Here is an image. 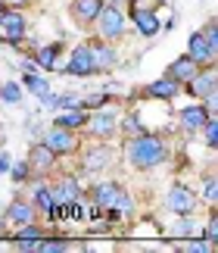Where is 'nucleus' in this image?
<instances>
[{"label":"nucleus","mask_w":218,"mask_h":253,"mask_svg":"<svg viewBox=\"0 0 218 253\" xmlns=\"http://www.w3.org/2000/svg\"><path fill=\"white\" fill-rule=\"evenodd\" d=\"M125 157H128V163H131L137 172H150V169L162 166V163L168 160V147H165V141L159 138V134L141 131V134H134V138L128 141Z\"/></svg>","instance_id":"nucleus-1"},{"label":"nucleus","mask_w":218,"mask_h":253,"mask_svg":"<svg viewBox=\"0 0 218 253\" xmlns=\"http://www.w3.org/2000/svg\"><path fill=\"white\" fill-rule=\"evenodd\" d=\"M94 28H97V35H100L103 41L115 44V41H122L125 32H128V16L122 13L118 3H103L97 19H94Z\"/></svg>","instance_id":"nucleus-2"},{"label":"nucleus","mask_w":218,"mask_h":253,"mask_svg":"<svg viewBox=\"0 0 218 253\" xmlns=\"http://www.w3.org/2000/svg\"><path fill=\"white\" fill-rule=\"evenodd\" d=\"M44 144L56 153V157H75V153L81 150L78 131H72V128H59V125H53L50 131H44Z\"/></svg>","instance_id":"nucleus-3"},{"label":"nucleus","mask_w":218,"mask_h":253,"mask_svg":"<svg viewBox=\"0 0 218 253\" xmlns=\"http://www.w3.org/2000/svg\"><path fill=\"white\" fill-rule=\"evenodd\" d=\"M200 207V197L196 191H190L187 184H172L165 194V210L175 212V216H190V212Z\"/></svg>","instance_id":"nucleus-4"},{"label":"nucleus","mask_w":218,"mask_h":253,"mask_svg":"<svg viewBox=\"0 0 218 253\" xmlns=\"http://www.w3.org/2000/svg\"><path fill=\"white\" fill-rule=\"evenodd\" d=\"M131 3V22H134V32L141 38H156L159 35V16H156L153 6H144L141 0H128Z\"/></svg>","instance_id":"nucleus-5"},{"label":"nucleus","mask_w":218,"mask_h":253,"mask_svg":"<svg viewBox=\"0 0 218 253\" xmlns=\"http://www.w3.org/2000/svg\"><path fill=\"white\" fill-rule=\"evenodd\" d=\"M63 75H72V79H87V75H97L94 72V63H91V47H87V44L72 47V53H69V60L63 66Z\"/></svg>","instance_id":"nucleus-6"},{"label":"nucleus","mask_w":218,"mask_h":253,"mask_svg":"<svg viewBox=\"0 0 218 253\" xmlns=\"http://www.w3.org/2000/svg\"><path fill=\"white\" fill-rule=\"evenodd\" d=\"M215 84H218V75H215V66H203L200 72L193 75L187 84H181V87H187V94L190 97H196V100H206V97H212V94H218L215 91Z\"/></svg>","instance_id":"nucleus-7"},{"label":"nucleus","mask_w":218,"mask_h":253,"mask_svg":"<svg viewBox=\"0 0 218 253\" xmlns=\"http://www.w3.org/2000/svg\"><path fill=\"white\" fill-rule=\"evenodd\" d=\"M0 28H3L9 44H22V38L28 35V16L22 9H9L6 6V13L0 16Z\"/></svg>","instance_id":"nucleus-8"},{"label":"nucleus","mask_w":218,"mask_h":253,"mask_svg":"<svg viewBox=\"0 0 218 253\" xmlns=\"http://www.w3.org/2000/svg\"><path fill=\"white\" fill-rule=\"evenodd\" d=\"M56 160L59 157L41 141V144H35V147H32V153H28L25 163H28V169H32V178H44V175L56 166Z\"/></svg>","instance_id":"nucleus-9"},{"label":"nucleus","mask_w":218,"mask_h":253,"mask_svg":"<svg viewBox=\"0 0 218 253\" xmlns=\"http://www.w3.org/2000/svg\"><path fill=\"white\" fill-rule=\"evenodd\" d=\"M28 222H37V210L32 207V200L16 197L3 212V225L6 228H19V225H28Z\"/></svg>","instance_id":"nucleus-10"},{"label":"nucleus","mask_w":218,"mask_h":253,"mask_svg":"<svg viewBox=\"0 0 218 253\" xmlns=\"http://www.w3.org/2000/svg\"><path fill=\"white\" fill-rule=\"evenodd\" d=\"M84 128H91L94 138L103 141V138H109V134L118 131V113L115 110H103V106H100L94 116H87V125H84Z\"/></svg>","instance_id":"nucleus-11"},{"label":"nucleus","mask_w":218,"mask_h":253,"mask_svg":"<svg viewBox=\"0 0 218 253\" xmlns=\"http://www.w3.org/2000/svg\"><path fill=\"white\" fill-rule=\"evenodd\" d=\"M206 119H209V110L196 100L190 106H184L181 113H178V125H181V131L184 134H200V128L206 125Z\"/></svg>","instance_id":"nucleus-12"},{"label":"nucleus","mask_w":218,"mask_h":253,"mask_svg":"<svg viewBox=\"0 0 218 253\" xmlns=\"http://www.w3.org/2000/svg\"><path fill=\"white\" fill-rule=\"evenodd\" d=\"M91 47V63H94V72H106V69H112V66L118 63V50L112 47V41H94V44H87Z\"/></svg>","instance_id":"nucleus-13"},{"label":"nucleus","mask_w":218,"mask_h":253,"mask_svg":"<svg viewBox=\"0 0 218 253\" xmlns=\"http://www.w3.org/2000/svg\"><path fill=\"white\" fill-rule=\"evenodd\" d=\"M187 56H190L193 63H200V66H215V50L209 47V41L203 38V32L196 28V32L187 38Z\"/></svg>","instance_id":"nucleus-14"},{"label":"nucleus","mask_w":218,"mask_h":253,"mask_svg":"<svg viewBox=\"0 0 218 253\" xmlns=\"http://www.w3.org/2000/svg\"><path fill=\"white\" fill-rule=\"evenodd\" d=\"M63 50L66 47L59 44V41H53V44H41V47H35V66L41 72H56L59 69V56H63Z\"/></svg>","instance_id":"nucleus-15"},{"label":"nucleus","mask_w":218,"mask_h":253,"mask_svg":"<svg viewBox=\"0 0 218 253\" xmlns=\"http://www.w3.org/2000/svg\"><path fill=\"white\" fill-rule=\"evenodd\" d=\"M178 94H181V84H178L172 75H162V79H156V82H150L144 87V97H150V100H162V103L175 100Z\"/></svg>","instance_id":"nucleus-16"},{"label":"nucleus","mask_w":218,"mask_h":253,"mask_svg":"<svg viewBox=\"0 0 218 253\" xmlns=\"http://www.w3.org/2000/svg\"><path fill=\"white\" fill-rule=\"evenodd\" d=\"M122 197H125V191H122V184H115V181H100V184L91 188V200L97 203V207H103V210L115 207Z\"/></svg>","instance_id":"nucleus-17"},{"label":"nucleus","mask_w":218,"mask_h":253,"mask_svg":"<svg viewBox=\"0 0 218 253\" xmlns=\"http://www.w3.org/2000/svg\"><path fill=\"white\" fill-rule=\"evenodd\" d=\"M53 188V200L56 203H72V200H81L84 191H81V181L72 178V175H63L56 184H50Z\"/></svg>","instance_id":"nucleus-18"},{"label":"nucleus","mask_w":218,"mask_h":253,"mask_svg":"<svg viewBox=\"0 0 218 253\" xmlns=\"http://www.w3.org/2000/svg\"><path fill=\"white\" fill-rule=\"evenodd\" d=\"M200 69H203L200 63H193L187 53H181V56H178V60H175L172 66H168V72H165V75H172V79H175L178 84H187V82H190V79H193V75L200 72Z\"/></svg>","instance_id":"nucleus-19"},{"label":"nucleus","mask_w":218,"mask_h":253,"mask_svg":"<svg viewBox=\"0 0 218 253\" xmlns=\"http://www.w3.org/2000/svg\"><path fill=\"white\" fill-rule=\"evenodd\" d=\"M103 3L106 0H72V16L78 19L81 28H87V25H94V19H97Z\"/></svg>","instance_id":"nucleus-20"},{"label":"nucleus","mask_w":218,"mask_h":253,"mask_svg":"<svg viewBox=\"0 0 218 253\" xmlns=\"http://www.w3.org/2000/svg\"><path fill=\"white\" fill-rule=\"evenodd\" d=\"M22 84H25L28 91H32L44 106H50V103H53V91H50V84H47L44 75H37V72H25V75H22Z\"/></svg>","instance_id":"nucleus-21"},{"label":"nucleus","mask_w":218,"mask_h":253,"mask_svg":"<svg viewBox=\"0 0 218 253\" xmlns=\"http://www.w3.org/2000/svg\"><path fill=\"white\" fill-rule=\"evenodd\" d=\"M28 200H32V207L37 210V216H44V212L56 203V200H53V188H50L44 178H35V194H32Z\"/></svg>","instance_id":"nucleus-22"},{"label":"nucleus","mask_w":218,"mask_h":253,"mask_svg":"<svg viewBox=\"0 0 218 253\" xmlns=\"http://www.w3.org/2000/svg\"><path fill=\"white\" fill-rule=\"evenodd\" d=\"M87 110H81V106H75V110H59V116L53 119V125H59V128H72V131H81L87 125Z\"/></svg>","instance_id":"nucleus-23"},{"label":"nucleus","mask_w":218,"mask_h":253,"mask_svg":"<svg viewBox=\"0 0 218 253\" xmlns=\"http://www.w3.org/2000/svg\"><path fill=\"white\" fill-rule=\"evenodd\" d=\"M109 160H112V157H109L106 147H84V169H87V172H91L94 166H97V169H106Z\"/></svg>","instance_id":"nucleus-24"},{"label":"nucleus","mask_w":218,"mask_h":253,"mask_svg":"<svg viewBox=\"0 0 218 253\" xmlns=\"http://www.w3.org/2000/svg\"><path fill=\"white\" fill-rule=\"evenodd\" d=\"M203 203H206L209 210H215V203H218V181H215L212 172L203 178Z\"/></svg>","instance_id":"nucleus-25"},{"label":"nucleus","mask_w":218,"mask_h":253,"mask_svg":"<svg viewBox=\"0 0 218 253\" xmlns=\"http://www.w3.org/2000/svg\"><path fill=\"white\" fill-rule=\"evenodd\" d=\"M47 235V228H41L37 222H28V225H19L16 228V241H37V238H44Z\"/></svg>","instance_id":"nucleus-26"},{"label":"nucleus","mask_w":218,"mask_h":253,"mask_svg":"<svg viewBox=\"0 0 218 253\" xmlns=\"http://www.w3.org/2000/svg\"><path fill=\"white\" fill-rule=\"evenodd\" d=\"M0 100L9 103V106H16L19 100H22V84H19V82H6V84H0Z\"/></svg>","instance_id":"nucleus-27"},{"label":"nucleus","mask_w":218,"mask_h":253,"mask_svg":"<svg viewBox=\"0 0 218 253\" xmlns=\"http://www.w3.org/2000/svg\"><path fill=\"white\" fill-rule=\"evenodd\" d=\"M200 131L206 134V147L215 150V147H218V116H215V113H209V119H206V125H203Z\"/></svg>","instance_id":"nucleus-28"},{"label":"nucleus","mask_w":218,"mask_h":253,"mask_svg":"<svg viewBox=\"0 0 218 253\" xmlns=\"http://www.w3.org/2000/svg\"><path fill=\"white\" fill-rule=\"evenodd\" d=\"M193 231H196V228H193V219H190V216H181V219L172 225V231H168V235H172V238H190Z\"/></svg>","instance_id":"nucleus-29"},{"label":"nucleus","mask_w":218,"mask_h":253,"mask_svg":"<svg viewBox=\"0 0 218 253\" xmlns=\"http://www.w3.org/2000/svg\"><path fill=\"white\" fill-rule=\"evenodd\" d=\"M9 178H13L16 184H25L28 178H32V169H28V163H9Z\"/></svg>","instance_id":"nucleus-30"},{"label":"nucleus","mask_w":218,"mask_h":253,"mask_svg":"<svg viewBox=\"0 0 218 253\" xmlns=\"http://www.w3.org/2000/svg\"><path fill=\"white\" fill-rule=\"evenodd\" d=\"M218 244H212V241H206V238H193L187 247H181V253H212Z\"/></svg>","instance_id":"nucleus-31"},{"label":"nucleus","mask_w":218,"mask_h":253,"mask_svg":"<svg viewBox=\"0 0 218 253\" xmlns=\"http://www.w3.org/2000/svg\"><path fill=\"white\" fill-rule=\"evenodd\" d=\"M50 106H56V110H75V106H81V97L78 94H59V97H53Z\"/></svg>","instance_id":"nucleus-32"},{"label":"nucleus","mask_w":218,"mask_h":253,"mask_svg":"<svg viewBox=\"0 0 218 253\" xmlns=\"http://www.w3.org/2000/svg\"><path fill=\"white\" fill-rule=\"evenodd\" d=\"M200 32H203L206 41H209V47L218 53V22H215V19H209V22H206V28H200Z\"/></svg>","instance_id":"nucleus-33"},{"label":"nucleus","mask_w":218,"mask_h":253,"mask_svg":"<svg viewBox=\"0 0 218 253\" xmlns=\"http://www.w3.org/2000/svg\"><path fill=\"white\" fill-rule=\"evenodd\" d=\"M106 103H109V94H91L87 100H81V110L91 113V110H100V106H106Z\"/></svg>","instance_id":"nucleus-34"},{"label":"nucleus","mask_w":218,"mask_h":253,"mask_svg":"<svg viewBox=\"0 0 218 253\" xmlns=\"http://www.w3.org/2000/svg\"><path fill=\"white\" fill-rule=\"evenodd\" d=\"M206 241L218 244V216H215V210H212V216L206 219Z\"/></svg>","instance_id":"nucleus-35"},{"label":"nucleus","mask_w":218,"mask_h":253,"mask_svg":"<svg viewBox=\"0 0 218 253\" xmlns=\"http://www.w3.org/2000/svg\"><path fill=\"white\" fill-rule=\"evenodd\" d=\"M16 247L22 253H37V247H41V238L37 241H16Z\"/></svg>","instance_id":"nucleus-36"},{"label":"nucleus","mask_w":218,"mask_h":253,"mask_svg":"<svg viewBox=\"0 0 218 253\" xmlns=\"http://www.w3.org/2000/svg\"><path fill=\"white\" fill-rule=\"evenodd\" d=\"M9 163H13V160H9V153H0V175L9 172Z\"/></svg>","instance_id":"nucleus-37"},{"label":"nucleus","mask_w":218,"mask_h":253,"mask_svg":"<svg viewBox=\"0 0 218 253\" xmlns=\"http://www.w3.org/2000/svg\"><path fill=\"white\" fill-rule=\"evenodd\" d=\"M3 3H6V6H19V9H22L25 3H32V0H3Z\"/></svg>","instance_id":"nucleus-38"},{"label":"nucleus","mask_w":218,"mask_h":253,"mask_svg":"<svg viewBox=\"0 0 218 253\" xmlns=\"http://www.w3.org/2000/svg\"><path fill=\"white\" fill-rule=\"evenodd\" d=\"M6 13V3H3V0H0V16H3Z\"/></svg>","instance_id":"nucleus-39"},{"label":"nucleus","mask_w":218,"mask_h":253,"mask_svg":"<svg viewBox=\"0 0 218 253\" xmlns=\"http://www.w3.org/2000/svg\"><path fill=\"white\" fill-rule=\"evenodd\" d=\"M106 3H128V0H106Z\"/></svg>","instance_id":"nucleus-40"},{"label":"nucleus","mask_w":218,"mask_h":253,"mask_svg":"<svg viewBox=\"0 0 218 253\" xmlns=\"http://www.w3.org/2000/svg\"><path fill=\"white\" fill-rule=\"evenodd\" d=\"M153 3H165V0H153Z\"/></svg>","instance_id":"nucleus-41"}]
</instances>
